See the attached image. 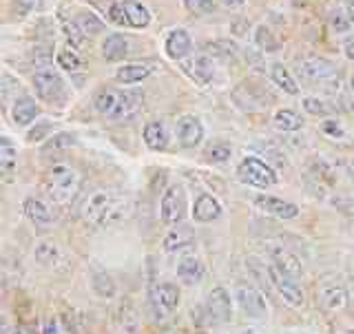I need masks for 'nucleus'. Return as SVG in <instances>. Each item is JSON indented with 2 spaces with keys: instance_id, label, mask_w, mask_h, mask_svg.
Wrapping results in <instances>:
<instances>
[{
  "instance_id": "50",
  "label": "nucleus",
  "mask_w": 354,
  "mask_h": 334,
  "mask_svg": "<svg viewBox=\"0 0 354 334\" xmlns=\"http://www.w3.org/2000/svg\"><path fill=\"white\" fill-rule=\"evenodd\" d=\"M324 131L326 133H330V136H341V127H339V122H332V120H328L326 124H324Z\"/></svg>"
},
{
  "instance_id": "18",
  "label": "nucleus",
  "mask_w": 354,
  "mask_h": 334,
  "mask_svg": "<svg viewBox=\"0 0 354 334\" xmlns=\"http://www.w3.org/2000/svg\"><path fill=\"white\" fill-rule=\"evenodd\" d=\"M221 215V204L213 195H199L193 204V219L202 221V224H210V221L219 219Z\"/></svg>"
},
{
  "instance_id": "32",
  "label": "nucleus",
  "mask_w": 354,
  "mask_h": 334,
  "mask_svg": "<svg viewBox=\"0 0 354 334\" xmlns=\"http://www.w3.org/2000/svg\"><path fill=\"white\" fill-rule=\"evenodd\" d=\"M272 124H274V129H279V131H283V133H295V131H299L301 129V118H299L295 111H290V109H281V111H277L274 113V118H272Z\"/></svg>"
},
{
  "instance_id": "52",
  "label": "nucleus",
  "mask_w": 354,
  "mask_h": 334,
  "mask_svg": "<svg viewBox=\"0 0 354 334\" xmlns=\"http://www.w3.org/2000/svg\"><path fill=\"white\" fill-rule=\"evenodd\" d=\"M246 0H224V5H228V7H241Z\"/></svg>"
},
{
  "instance_id": "36",
  "label": "nucleus",
  "mask_w": 354,
  "mask_h": 334,
  "mask_svg": "<svg viewBox=\"0 0 354 334\" xmlns=\"http://www.w3.org/2000/svg\"><path fill=\"white\" fill-rule=\"evenodd\" d=\"M75 144V138L71 133H55L53 138H49V142L42 147V155H49V153H58V151H64Z\"/></svg>"
},
{
  "instance_id": "37",
  "label": "nucleus",
  "mask_w": 354,
  "mask_h": 334,
  "mask_svg": "<svg viewBox=\"0 0 354 334\" xmlns=\"http://www.w3.org/2000/svg\"><path fill=\"white\" fill-rule=\"evenodd\" d=\"M93 290L100 297L111 299V297L115 295V284H113V279H111L106 272H95L93 275Z\"/></svg>"
},
{
  "instance_id": "35",
  "label": "nucleus",
  "mask_w": 354,
  "mask_h": 334,
  "mask_svg": "<svg viewBox=\"0 0 354 334\" xmlns=\"http://www.w3.org/2000/svg\"><path fill=\"white\" fill-rule=\"evenodd\" d=\"M254 42H257V47L266 53H272L279 49V40H277V36L270 31V27H266V25H259L254 29Z\"/></svg>"
},
{
  "instance_id": "53",
  "label": "nucleus",
  "mask_w": 354,
  "mask_h": 334,
  "mask_svg": "<svg viewBox=\"0 0 354 334\" xmlns=\"http://www.w3.org/2000/svg\"><path fill=\"white\" fill-rule=\"evenodd\" d=\"M14 334H31V330L25 328V326H18V328L14 330Z\"/></svg>"
},
{
  "instance_id": "44",
  "label": "nucleus",
  "mask_w": 354,
  "mask_h": 334,
  "mask_svg": "<svg viewBox=\"0 0 354 334\" xmlns=\"http://www.w3.org/2000/svg\"><path fill=\"white\" fill-rule=\"evenodd\" d=\"M51 60H53V47H51V44H42V47L33 49L31 62L36 64V66H42V69H47V64Z\"/></svg>"
},
{
  "instance_id": "38",
  "label": "nucleus",
  "mask_w": 354,
  "mask_h": 334,
  "mask_svg": "<svg viewBox=\"0 0 354 334\" xmlns=\"http://www.w3.org/2000/svg\"><path fill=\"white\" fill-rule=\"evenodd\" d=\"M350 27H352V20L348 16L346 7L332 11V14H330V29L332 31H335V33H346V31H350Z\"/></svg>"
},
{
  "instance_id": "55",
  "label": "nucleus",
  "mask_w": 354,
  "mask_h": 334,
  "mask_svg": "<svg viewBox=\"0 0 354 334\" xmlns=\"http://www.w3.org/2000/svg\"><path fill=\"white\" fill-rule=\"evenodd\" d=\"M350 169H352V171H354V158H352V160H350Z\"/></svg>"
},
{
  "instance_id": "17",
  "label": "nucleus",
  "mask_w": 354,
  "mask_h": 334,
  "mask_svg": "<svg viewBox=\"0 0 354 334\" xmlns=\"http://www.w3.org/2000/svg\"><path fill=\"white\" fill-rule=\"evenodd\" d=\"M184 71L191 75V77H195L197 82L206 84V82L213 80L215 64H213V58H210L208 53H204V55H195V58L186 60L184 62Z\"/></svg>"
},
{
  "instance_id": "54",
  "label": "nucleus",
  "mask_w": 354,
  "mask_h": 334,
  "mask_svg": "<svg viewBox=\"0 0 354 334\" xmlns=\"http://www.w3.org/2000/svg\"><path fill=\"white\" fill-rule=\"evenodd\" d=\"M350 89H352V93H354V75H352V80H350Z\"/></svg>"
},
{
  "instance_id": "23",
  "label": "nucleus",
  "mask_w": 354,
  "mask_h": 334,
  "mask_svg": "<svg viewBox=\"0 0 354 334\" xmlns=\"http://www.w3.org/2000/svg\"><path fill=\"white\" fill-rule=\"evenodd\" d=\"M151 75V66L149 64H122L120 69L115 71V82L120 84H138L142 80H147Z\"/></svg>"
},
{
  "instance_id": "56",
  "label": "nucleus",
  "mask_w": 354,
  "mask_h": 334,
  "mask_svg": "<svg viewBox=\"0 0 354 334\" xmlns=\"http://www.w3.org/2000/svg\"><path fill=\"white\" fill-rule=\"evenodd\" d=\"M350 213L354 215V202H352V206H350Z\"/></svg>"
},
{
  "instance_id": "33",
  "label": "nucleus",
  "mask_w": 354,
  "mask_h": 334,
  "mask_svg": "<svg viewBox=\"0 0 354 334\" xmlns=\"http://www.w3.org/2000/svg\"><path fill=\"white\" fill-rule=\"evenodd\" d=\"M58 259H60V250H58V246H55L53 241L42 239V241L36 243V261L40 266H49V268H51V266L58 263Z\"/></svg>"
},
{
  "instance_id": "48",
  "label": "nucleus",
  "mask_w": 354,
  "mask_h": 334,
  "mask_svg": "<svg viewBox=\"0 0 354 334\" xmlns=\"http://www.w3.org/2000/svg\"><path fill=\"white\" fill-rule=\"evenodd\" d=\"M36 5H38V0H14V3H11V11H14L16 16H27L31 14Z\"/></svg>"
},
{
  "instance_id": "16",
  "label": "nucleus",
  "mask_w": 354,
  "mask_h": 334,
  "mask_svg": "<svg viewBox=\"0 0 354 334\" xmlns=\"http://www.w3.org/2000/svg\"><path fill=\"white\" fill-rule=\"evenodd\" d=\"M164 49H166V55H169L171 60H186L188 53H191V49H193L191 33H188L186 29H173L169 36H166Z\"/></svg>"
},
{
  "instance_id": "4",
  "label": "nucleus",
  "mask_w": 354,
  "mask_h": 334,
  "mask_svg": "<svg viewBox=\"0 0 354 334\" xmlns=\"http://www.w3.org/2000/svg\"><path fill=\"white\" fill-rule=\"evenodd\" d=\"M106 16L111 22L122 27H133V29H144L151 25V11L142 3L136 0H120V3H111L106 9Z\"/></svg>"
},
{
  "instance_id": "43",
  "label": "nucleus",
  "mask_w": 354,
  "mask_h": 334,
  "mask_svg": "<svg viewBox=\"0 0 354 334\" xmlns=\"http://www.w3.org/2000/svg\"><path fill=\"white\" fill-rule=\"evenodd\" d=\"M58 64L62 66L64 71H75V69H80V58H77V53L71 49V47H64L60 49L58 53Z\"/></svg>"
},
{
  "instance_id": "26",
  "label": "nucleus",
  "mask_w": 354,
  "mask_h": 334,
  "mask_svg": "<svg viewBox=\"0 0 354 334\" xmlns=\"http://www.w3.org/2000/svg\"><path fill=\"white\" fill-rule=\"evenodd\" d=\"M270 77H272V82H274L277 86H279L283 93H288V95H297V93H299L297 80H295L292 73L288 71L283 64L274 62V64L270 66Z\"/></svg>"
},
{
  "instance_id": "21",
  "label": "nucleus",
  "mask_w": 354,
  "mask_h": 334,
  "mask_svg": "<svg viewBox=\"0 0 354 334\" xmlns=\"http://www.w3.org/2000/svg\"><path fill=\"white\" fill-rule=\"evenodd\" d=\"M129 55V40L122 33H111L102 42V58L109 62H120Z\"/></svg>"
},
{
  "instance_id": "15",
  "label": "nucleus",
  "mask_w": 354,
  "mask_h": 334,
  "mask_svg": "<svg viewBox=\"0 0 354 334\" xmlns=\"http://www.w3.org/2000/svg\"><path fill=\"white\" fill-rule=\"evenodd\" d=\"M266 84H261L259 80H243L237 89L235 93H246V100H241L239 106L243 109H261L266 106V100H272V95H268V91H266Z\"/></svg>"
},
{
  "instance_id": "41",
  "label": "nucleus",
  "mask_w": 354,
  "mask_h": 334,
  "mask_svg": "<svg viewBox=\"0 0 354 334\" xmlns=\"http://www.w3.org/2000/svg\"><path fill=\"white\" fill-rule=\"evenodd\" d=\"M304 109H306V113L315 115V118H328L332 113V106L328 102H324V100H319V98H306L304 100Z\"/></svg>"
},
{
  "instance_id": "6",
  "label": "nucleus",
  "mask_w": 354,
  "mask_h": 334,
  "mask_svg": "<svg viewBox=\"0 0 354 334\" xmlns=\"http://www.w3.org/2000/svg\"><path fill=\"white\" fill-rule=\"evenodd\" d=\"M266 275H268L270 286L274 288L277 293H279V297L288 306H292V308H301L304 306L306 295L301 290V286L297 284L299 279H292L290 275H286L277 263L266 266Z\"/></svg>"
},
{
  "instance_id": "39",
  "label": "nucleus",
  "mask_w": 354,
  "mask_h": 334,
  "mask_svg": "<svg viewBox=\"0 0 354 334\" xmlns=\"http://www.w3.org/2000/svg\"><path fill=\"white\" fill-rule=\"evenodd\" d=\"M62 29L66 33V38H69V42L73 44V47H82L84 44V31L80 29V25H77L75 20H69V18H62Z\"/></svg>"
},
{
  "instance_id": "25",
  "label": "nucleus",
  "mask_w": 354,
  "mask_h": 334,
  "mask_svg": "<svg viewBox=\"0 0 354 334\" xmlns=\"http://www.w3.org/2000/svg\"><path fill=\"white\" fill-rule=\"evenodd\" d=\"M142 136H144V142H147V147L151 151H162V149H166V142H169L166 129H164L162 122H158V120L147 122V127H144Z\"/></svg>"
},
{
  "instance_id": "46",
  "label": "nucleus",
  "mask_w": 354,
  "mask_h": 334,
  "mask_svg": "<svg viewBox=\"0 0 354 334\" xmlns=\"http://www.w3.org/2000/svg\"><path fill=\"white\" fill-rule=\"evenodd\" d=\"M49 131H51V122H49V120H42V122H38V124L33 127V129L27 131V142H31V144L42 142L44 136H47Z\"/></svg>"
},
{
  "instance_id": "7",
  "label": "nucleus",
  "mask_w": 354,
  "mask_h": 334,
  "mask_svg": "<svg viewBox=\"0 0 354 334\" xmlns=\"http://www.w3.org/2000/svg\"><path fill=\"white\" fill-rule=\"evenodd\" d=\"M33 86H36V93L40 100L49 104H58L62 106L66 102V84L62 80V75L53 69H40L33 75Z\"/></svg>"
},
{
  "instance_id": "30",
  "label": "nucleus",
  "mask_w": 354,
  "mask_h": 334,
  "mask_svg": "<svg viewBox=\"0 0 354 334\" xmlns=\"http://www.w3.org/2000/svg\"><path fill=\"white\" fill-rule=\"evenodd\" d=\"M16 160H18V153L14 149L9 138H0V171L9 180V175L14 173L16 169Z\"/></svg>"
},
{
  "instance_id": "47",
  "label": "nucleus",
  "mask_w": 354,
  "mask_h": 334,
  "mask_svg": "<svg viewBox=\"0 0 354 334\" xmlns=\"http://www.w3.org/2000/svg\"><path fill=\"white\" fill-rule=\"evenodd\" d=\"M42 334H71V332L60 317H51V319H47V324H44Z\"/></svg>"
},
{
  "instance_id": "10",
  "label": "nucleus",
  "mask_w": 354,
  "mask_h": 334,
  "mask_svg": "<svg viewBox=\"0 0 354 334\" xmlns=\"http://www.w3.org/2000/svg\"><path fill=\"white\" fill-rule=\"evenodd\" d=\"M186 215V193L180 184H173L164 191L160 202V217L164 224L177 226Z\"/></svg>"
},
{
  "instance_id": "12",
  "label": "nucleus",
  "mask_w": 354,
  "mask_h": 334,
  "mask_svg": "<svg viewBox=\"0 0 354 334\" xmlns=\"http://www.w3.org/2000/svg\"><path fill=\"white\" fill-rule=\"evenodd\" d=\"M235 299H237L239 308L248 317L259 319V317L268 315V308H266V299H263V295L257 290V288H252V286H239L237 293H235Z\"/></svg>"
},
{
  "instance_id": "51",
  "label": "nucleus",
  "mask_w": 354,
  "mask_h": 334,
  "mask_svg": "<svg viewBox=\"0 0 354 334\" xmlns=\"http://www.w3.org/2000/svg\"><path fill=\"white\" fill-rule=\"evenodd\" d=\"M346 11H348V16L352 20V25H354V0H346Z\"/></svg>"
},
{
  "instance_id": "19",
  "label": "nucleus",
  "mask_w": 354,
  "mask_h": 334,
  "mask_svg": "<svg viewBox=\"0 0 354 334\" xmlns=\"http://www.w3.org/2000/svg\"><path fill=\"white\" fill-rule=\"evenodd\" d=\"M22 213H25V217L31 221L33 226H49L51 224V210L49 206L42 202V199H36V197H29L25 199V204H22Z\"/></svg>"
},
{
  "instance_id": "14",
  "label": "nucleus",
  "mask_w": 354,
  "mask_h": 334,
  "mask_svg": "<svg viewBox=\"0 0 354 334\" xmlns=\"http://www.w3.org/2000/svg\"><path fill=\"white\" fill-rule=\"evenodd\" d=\"M204 138V127L195 115H182L177 120V140L184 149H193L197 147Z\"/></svg>"
},
{
  "instance_id": "27",
  "label": "nucleus",
  "mask_w": 354,
  "mask_h": 334,
  "mask_svg": "<svg viewBox=\"0 0 354 334\" xmlns=\"http://www.w3.org/2000/svg\"><path fill=\"white\" fill-rule=\"evenodd\" d=\"M115 319H118V326H120L122 334H138L140 332V315L131 304L120 306Z\"/></svg>"
},
{
  "instance_id": "13",
  "label": "nucleus",
  "mask_w": 354,
  "mask_h": 334,
  "mask_svg": "<svg viewBox=\"0 0 354 334\" xmlns=\"http://www.w3.org/2000/svg\"><path fill=\"white\" fill-rule=\"evenodd\" d=\"M206 310H208L210 319L219 321V324H226V321L232 319V304H230V295L226 293V288L217 286L208 293Z\"/></svg>"
},
{
  "instance_id": "29",
  "label": "nucleus",
  "mask_w": 354,
  "mask_h": 334,
  "mask_svg": "<svg viewBox=\"0 0 354 334\" xmlns=\"http://www.w3.org/2000/svg\"><path fill=\"white\" fill-rule=\"evenodd\" d=\"M206 53L210 58H219V60H235L239 55V47L230 40H217V42H208L206 44Z\"/></svg>"
},
{
  "instance_id": "22",
  "label": "nucleus",
  "mask_w": 354,
  "mask_h": 334,
  "mask_svg": "<svg viewBox=\"0 0 354 334\" xmlns=\"http://www.w3.org/2000/svg\"><path fill=\"white\" fill-rule=\"evenodd\" d=\"M177 277H180V279L188 286L202 281V277H204L202 261H199L195 254H184V257L180 259V263H177Z\"/></svg>"
},
{
  "instance_id": "34",
  "label": "nucleus",
  "mask_w": 354,
  "mask_h": 334,
  "mask_svg": "<svg viewBox=\"0 0 354 334\" xmlns=\"http://www.w3.org/2000/svg\"><path fill=\"white\" fill-rule=\"evenodd\" d=\"M75 22L84 31V36H97V33L104 31V22L100 20L95 14H91V11H80L77 18H75Z\"/></svg>"
},
{
  "instance_id": "20",
  "label": "nucleus",
  "mask_w": 354,
  "mask_h": 334,
  "mask_svg": "<svg viewBox=\"0 0 354 334\" xmlns=\"http://www.w3.org/2000/svg\"><path fill=\"white\" fill-rule=\"evenodd\" d=\"M38 113H40V106L36 104V100L31 95L18 98L14 106H11V118H14L16 124H31V122L38 118Z\"/></svg>"
},
{
  "instance_id": "5",
  "label": "nucleus",
  "mask_w": 354,
  "mask_h": 334,
  "mask_svg": "<svg viewBox=\"0 0 354 334\" xmlns=\"http://www.w3.org/2000/svg\"><path fill=\"white\" fill-rule=\"evenodd\" d=\"M299 75L315 84H335L339 82V66L321 55H306L297 60Z\"/></svg>"
},
{
  "instance_id": "1",
  "label": "nucleus",
  "mask_w": 354,
  "mask_h": 334,
  "mask_svg": "<svg viewBox=\"0 0 354 334\" xmlns=\"http://www.w3.org/2000/svg\"><path fill=\"white\" fill-rule=\"evenodd\" d=\"M80 173L71 166H64V164H58L53 166V169L47 171L44 175V193L51 199L53 204H69L71 199L80 193Z\"/></svg>"
},
{
  "instance_id": "42",
  "label": "nucleus",
  "mask_w": 354,
  "mask_h": 334,
  "mask_svg": "<svg viewBox=\"0 0 354 334\" xmlns=\"http://www.w3.org/2000/svg\"><path fill=\"white\" fill-rule=\"evenodd\" d=\"M230 153H232L230 144H226V142H217V144H213V147H210V149L206 151V160H208V162H213V164H221V162L230 160Z\"/></svg>"
},
{
  "instance_id": "2",
  "label": "nucleus",
  "mask_w": 354,
  "mask_h": 334,
  "mask_svg": "<svg viewBox=\"0 0 354 334\" xmlns=\"http://www.w3.org/2000/svg\"><path fill=\"white\" fill-rule=\"evenodd\" d=\"M127 204L122 199L109 195L106 191H95L82 206V219L88 226H104L124 217Z\"/></svg>"
},
{
  "instance_id": "40",
  "label": "nucleus",
  "mask_w": 354,
  "mask_h": 334,
  "mask_svg": "<svg viewBox=\"0 0 354 334\" xmlns=\"http://www.w3.org/2000/svg\"><path fill=\"white\" fill-rule=\"evenodd\" d=\"M313 177H315V180H319V182H326L328 186L337 184V175H335V171H332V166H330L328 162H324V160H317V162L313 164Z\"/></svg>"
},
{
  "instance_id": "45",
  "label": "nucleus",
  "mask_w": 354,
  "mask_h": 334,
  "mask_svg": "<svg viewBox=\"0 0 354 334\" xmlns=\"http://www.w3.org/2000/svg\"><path fill=\"white\" fill-rule=\"evenodd\" d=\"M184 5L191 14H210V11H215V0H184Z\"/></svg>"
},
{
  "instance_id": "28",
  "label": "nucleus",
  "mask_w": 354,
  "mask_h": 334,
  "mask_svg": "<svg viewBox=\"0 0 354 334\" xmlns=\"http://www.w3.org/2000/svg\"><path fill=\"white\" fill-rule=\"evenodd\" d=\"M272 263H277L279 268L290 275L292 279H299L301 277V261H299L295 254L286 252V250H272Z\"/></svg>"
},
{
  "instance_id": "3",
  "label": "nucleus",
  "mask_w": 354,
  "mask_h": 334,
  "mask_svg": "<svg viewBox=\"0 0 354 334\" xmlns=\"http://www.w3.org/2000/svg\"><path fill=\"white\" fill-rule=\"evenodd\" d=\"M95 111L100 115L111 120H122L133 115L142 106V95L136 91H113V89H104L95 95Z\"/></svg>"
},
{
  "instance_id": "31",
  "label": "nucleus",
  "mask_w": 354,
  "mask_h": 334,
  "mask_svg": "<svg viewBox=\"0 0 354 334\" xmlns=\"http://www.w3.org/2000/svg\"><path fill=\"white\" fill-rule=\"evenodd\" d=\"M191 241H193V232H191V228H186V226L175 228V230L169 232V235H166V239H164V250H166V252L182 250V248H186Z\"/></svg>"
},
{
  "instance_id": "9",
  "label": "nucleus",
  "mask_w": 354,
  "mask_h": 334,
  "mask_svg": "<svg viewBox=\"0 0 354 334\" xmlns=\"http://www.w3.org/2000/svg\"><path fill=\"white\" fill-rule=\"evenodd\" d=\"M180 306V288L171 281H164L151 288V310L155 321H164Z\"/></svg>"
},
{
  "instance_id": "11",
  "label": "nucleus",
  "mask_w": 354,
  "mask_h": 334,
  "mask_svg": "<svg viewBox=\"0 0 354 334\" xmlns=\"http://www.w3.org/2000/svg\"><path fill=\"white\" fill-rule=\"evenodd\" d=\"M254 206H257L259 213L274 217V219H295L299 215V206L283 202L279 197H270V195L254 197Z\"/></svg>"
},
{
  "instance_id": "8",
  "label": "nucleus",
  "mask_w": 354,
  "mask_h": 334,
  "mask_svg": "<svg viewBox=\"0 0 354 334\" xmlns=\"http://www.w3.org/2000/svg\"><path fill=\"white\" fill-rule=\"evenodd\" d=\"M237 175L241 182H246L250 186H257V188H268L277 184V173L270 164L261 162L259 158H243L241 164L237 166Z\"/></svg>"
},
{
  "instance_id": "24",
  "label": "nucleus",
  "mask_w": 354,
  "mask_h": 334,
  "mask_svg": "<svg viewBox=\"0 0 354 334\" xmlns=\"http://www.w3.org/2000/svg\"><path fill=\"white\" fill-rule=\"evenodd\" d=\"M321 299V306H324L326 310H330V313H337V310H343L348 304V293L343 286H326L324 290H321L319 295Z\"/></svg>"
},
{
  "instance_id": "49",
  "label": "nucleus",
  "mask_w": 354,
  "mask_h": 334,
  "mask_svg": "<svg viewBox=\"0 0 354 334\" xmlns=\"http://www.w3.org/2000/svg\"><path fill=\"white\" fill-rule=\"evenodd\" d=\"M343 53H346L348 60H354V33L343 40Z\"/></svg>"
}]
</instances>
